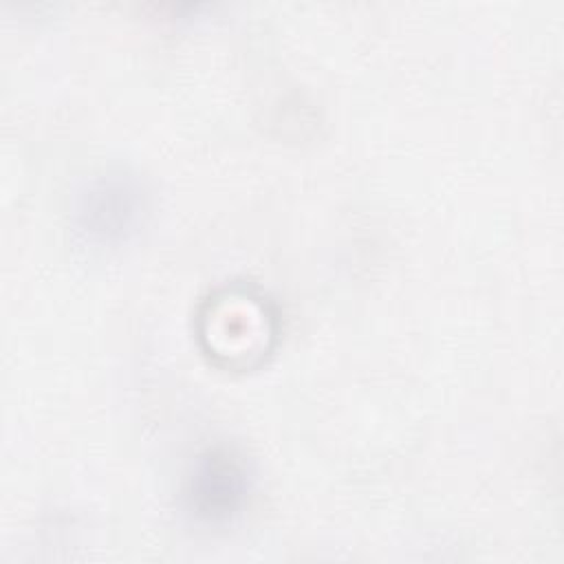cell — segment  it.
<instances>
[{
  "mask_svg": "<svg viewBox=\"0 0 564 564\" xmlns=\"http://www.w3.org/2000/svg\"><path fill=\"white\" fill-rule=\"evenodd\" d=\"M145 214V192L134 176L112 172L95 178L79 196L77 223L97 242L126 240Z\"/></svg>",
  "mask_w": 564,
  "mask_h": 564,
  "instance_id": "cell-2",
  "label": "cell"
},
{
  "mask_svg": "<svg viewBox=\"0 0 564 564\" xmlns=\"http://www.w3.org/2000/svg\"><path fill=\"white\" fill-rule=\"evenodd\" d=\"M251 478L240 456L229 449L205 452L185 487L187 511L205 524L229 522L247 502Z\"/></svg>",
  "mask_w": 564,
  "mask_h": 564,
  "instance_id": "cell-1",
  "label": "cell"
}]
</instances>
